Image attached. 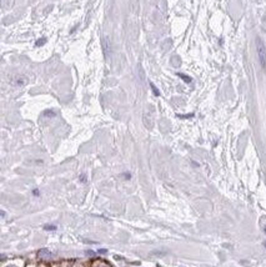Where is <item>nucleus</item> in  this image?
Returning <instances> with one entry per match:
<instances>
[{
    "mask_svg": "<svg viewBox=\"0 0 266 267\" xmlns=\"http://www.w3.org/2000/svg\"><path fill=\"white\" fill-rule=\"evenodd\" d=\"M256 53L263 69H266V48L260 37H256Z\"/></svg>",
    "mask_w": 266,
    "mask_h": 267,
    "instance_id": "nucleus-1",
    "label": "nucleus"
},
{
    "mask_svg": "<svg viewBox=\"0 0 266 267\" xmlns=\"http://www.w3.org/2000/svg\"><path fill=\"white\" fill-rule=\"evenodd\" d=\"M50 256H51V252L46 248H41L39 251V257H41V258H49Z\"/></svg>",
    "mask_w": 266,
    "mask_h": 267,
    "instance_id": "nucleus-2",
    "label": "nucleus"
},
{
    "mask_svg": "<svg viewBox=\"0 0 266 267\" xmlns=\"http://www.w3.org/2000/svg\"><path fill=\"white\" fill-rule=\"evenodd\" d=\"M150 86H151V89H152V93L155 94V96H159V95H160V93H159V90L156 89V86L154 85L152 82H150Z\"/></svg>",
    "mask_w": 266,
    "mask_h": 267,
    "instance_id": "nucleus-3",
    "label": "nucleus"
},
{
    "mask_svg": "<svg viewBox=\"0 0 266 267\" xmlns=\"http://www.w3.org/2000/svg\"><path fill=\"white\" fill-rule=\"evenodd\" d=\"M45 43H46V39H45V37H41V39H39L36 41V46H41V45H44Z\"/></svg>",
    "mask_w": 266,
    "mask_h": 267,
    "instance_id": "nucleus-4",
    "label": "nucleus"
},
{
    "mask_svg": "<svg viewBox=\"0 0 266 267\" xmlns=\"http://www.w3.org/2000/svg\"><path fill=\"white\" fill-rule=\"evenodd\" d=\"M179 76H180L181 79H184V81H185V82H191V77L186 76V75H184V74H179Z\"/></svg>",
    "mask_w": 266,
    "mask_h": 267,
    "instance_id": "nucleus-5",
    "label": "nucleus"
},
{
    "mask_svg": "<svg viewBox=\"0 0 266 267\" xmlns=\"http://www.w3.org/2000/svg\"><path fill=\"white\" fill-rule=\"evenodd\" d=\"M44 228H45V230H56V227L53 226V225H45Z\"/></svg>",
    "mask_w": 266,
    "mask_h": 267,
    "instance_id": "nucleus-6",
    "label": "nucleus"
},
{
    "mask_svg": "<svg viewBox=\"0 0 266 267\" xmlns=\"http://www.w3.org/2000/svg\"><path fill=\"white\" fill-rule=\"evenodd\" d=\"M6 267H15L14 265H10V266H6Z\"/></svg>",
    "mask_w": 266,
    "mask_h": 267,
    "instance_id": "nucleus-7",
    "label": "nucleus"
},
{
    "mask_svg": "<svg viewBox=\"0 0 266 267\" xmlns=\"http://www.w3.org/2000/svg\"><path fill=\"white\" fill-rule=\"evenodd\" d=\"M264 245H265V247H266V242H265V243H264Z\"/></svg>",
    "mask_w": 266,
    "mask_h": 267,
    "instance_id": "nucleus-8",
    "label": "nucleus"
}]
</instances>
